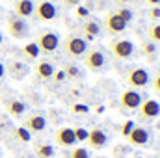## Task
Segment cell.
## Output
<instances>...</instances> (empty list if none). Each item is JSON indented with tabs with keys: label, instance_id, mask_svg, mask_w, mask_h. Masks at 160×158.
Here are the masks:
<instances>
[{
	"label": "cell",
	"instance_id": "cell-1",
	"mask_svg": "<svg viewBox=\"0 0 160 158\" xmlns=\"http://www.w3.org/2000/svg\"><path fill=\"white\" fill-rule=\"evenodd\" d=\"M82 58H84V65H86L89 71H93V73H101V71H104L106 65H108V58H106V54H104V50H102L101 47L88 48V52H86Z\"/></svg>",
	"mask_w": 160,
	"mask_h": 158
},
{
	"label": "cell",
	"instance_id": "cell-2",
	"mask_svg": "<svg viewBox=\"0 0 160 158\" xmlns=\"http://www.w3.org/2000/svg\"><path fill=\"white\" fill-rule=\"evenodd\" d=\"M88 48H89L88 41L82 36H77V34H69L65 37V41H63V52L69 58H82L88 52Z\"/></svg>",
	"mask_w": 160,
	"mask_h": 158
},
{
	"label": "cell",
	"instance_id": "cell-3",
	"mask_svg": "<svg viewBox=\"0 0 160 158\" xmlns=\"http://www.w3.org/2000/svg\"><path fill=\"white\" fill-rule=\"evenodd\" d=\"M6 24H8V34H9L11 37H15V39H26V37L30 36V26H28V22H26L24 19L17 17L13 11L8 15Z\"/></svg>",
	"mask_w": 160,
	"mask_h": 158
},
{
	"label": "cell",
	"instance_id": "cell-4",
	"mask_svg": "<svg viewBox=\"0 0 160 158\" xmlns=\"http://www.w3.org/2000/svg\"><path fill=\"white\" fill-rule=\"evenodd\" d=\"M36 43H38L41 52L50 54V52H54L60 47V36L56 32H50V30H41L38 34V41Z\"/></svg>",
	"mask_w": 160,
	"mask_h": 158
},
{
	"label": "cell",
	"instance_id": "cell-5",
	"mask_svg": "<svg viewBox=\"0 0 160 158\" xmlns=\"http://www.w3.org/2000/svg\"><path fill=\"white\" fill-rule=\"evenodd\" d=\"M160 116V102L155 99H145L138 106V119L140 121H153Z\"/></svg>",
	"mask_w": 160,
	"mask_h": 158
},
{
	"label": "cell",
	"instance_id": "cell-6",
	"mask_svg": "<svg viewBox=\"0 0 160 158\" xmlns=\"http://www.w3.org/2000/svg\"><path fill=\"white\" fill-rule=\"evenodd\" d=\"M56 15H58V9H56V6H54L52 2H48V0H39V2L34 6V15H32V17H36L41 22H48V21L56 19Z\"/></svg>",
	"mask_w": 160,
	"mask_h": 158
},
{
	"label": "cell",
	"instance_id": "cell-7",
	"mask_svg": "<svg viewBox=\"0 0 160 158\" xmlns=\"http://www.w3.org/2000/svg\"><path fill=\"white\" fill-rule=\"evenodd\" d=\"M110 52L118 60H128L134 54V43L130 39H116L110 45Z\"/></svg>",
	"mask_w": 160,
	"mask_h": 158
},
{
	"label": "cell",
	"instance_id": "cell-8",
	"mask_svg": "<svg viewBox=\"0 0 160 158\" xmlns=\"http://www.w3.org/2000/svg\"><path fill=\"white\" fill-rule=\"evenodd\" d=\"M149 80H151V77H149L147 69H143V67H134L127 73V84L132 89L134 87H145L149 84Z\"/></svg>",
	"mask_w": 160,
	"mask_h": 158
},
{
	"label": "cell",
	"instance_id": "cell-9",
	"mask_svg": "<svg viewBox=\"0 0 160 158\" xmlns=\"http://www.w3.org/2000/svg\"><path fill=\"white\" fill-rule=\"evenodd\" d=\"M142 101H143L142 93L136 91V89H125L119 97V102L125 110H138V106L142 104Z\"/></svg>",
	"mask_w": 160,
	"mask_h": 158
},
{
	"label": "cell",
	"instance_id": "cell-10",
	"mask_svg": "<svg viewBox=\"0 0 160 158\" xmlns=\"http://www.w3.org/2000/svg\"><path fill=\"white\" fill-rule=\"evenodd\" d=\"M104 28H106L108 34L116 36V34H121V32L127 30V22L114 11V13H108V15L104 17Z\"/></svg>",
	"mask_w": 160,
	"mask_h": 158
},
{
	"label": "cell",
	"instance_id": "cell-11",
	"mask_svg": "<svg viewBox=\"0 0 160 158\" xmlns=\"http://www.w3.org/2000/svg\"><path fill=\"white\" fill-rule=\"evenodd\" d=\"M127 141H128L130 145H134V147H143V145L149 143V130H147L145 126L136 125V126L132 128V132L127 136Z\"/></svg>",
	"mask_w": 160,
	"mask_h": 158
},
{
	"label": "cell",
	"instance_id": "cell-12",
	"mask_svg": "<svg viewBox=\"0 0 160 158\" xmlns=\"http://www.w3.org/2000/svg\"><path fill=\"white\" fill-rule=\"evenodd\" d=\"M86 141L91 149H102L108 143V136L102 128H91V130H88V140Z\"/></svg>",
	"mask_w": 160,
	"mask_h": 158
},
{
	"label": "cell",
	"instance_id": "cell-13",
	"mask_svg": "<svg viewBox=\"0 0 160 158\" xmlns=\"http://www.w3.org/2000/svg\"><path fill=\"white\" fill-rule=\"evenodd\" d=\"M54 138H56V143H58L60 147H73V145L77 143L75 130H73L71 126H62V128H58L56 134H54Z\"/></svg>",
	"mask_w": 160,
	"mask_h": 158
},
{
	"label": "cell",
	"instance_id": "cell-14",
	"mask_svg": "<svg viewBox=\"0 0 160 158\" xmlns=\"http://www.w3.org/2000/svg\"><path fill=\"white\" fill-rule=\"evenodd\" d=\"M8 73H9V77L15 80H22L28 77V73H30V67L24 63V62H17V60H11V62H8Z\"/></svg>",
	"mask_w": 160,
	"mask_h": 158
},
{
	"label": "cell",
	"instance_id": "cell-15",
	"mask_svg": "<svg viewBox=\"0 0 160 158\" xmlns=\"http://www.w3.org/2000/svg\"><path fill=\"white\" fill-rule=\"evenodd\" d=\"M22 126L24 128H28L32 134L36 132H43L45 128H47V119L39 116V114H32V116H28V117L24 119V123H22Z\"/></svg>",
	"mask_w": 160,
	"mask_h": 158
},
{
	"label": "cell",
	"instance_id": "cell-16",
	"mask_svg": "<svg viewBox=\"0 0 160 158\" xmlns=\"http://www.w3.org/2000/svg\"><path fill=\"white\" fill-rule=\"evenodd\" d=\"M34 0H17L15 2V7H13V13L21 19H28L34 15Z\"/></svg>",
	"mask_w": 160,
	"mask_h": 158
},
{
	"label": "cell",
	"instance_id": "cell-17",
	"mask_svg": "<svg viewBox=\"0 0 160 158\" xmlns=\"http://www.w3.org/2000/svg\"><path fill=\"white\" fill-rule=\"evenodd\" d=\"M34 71H36V77L41 80H48L52 78V75H54V65L48 62V60H39V62H36V67H34Z\"/></svg>",
	"mask_w": 160,
	"mask_h": 158
},
{
	"label": "cell",
	"instance_id": "cell-18",
	"mask_svg": "<svg viewBox=\"0 0 160 158\" xmlns=\"http://www.w3.org/2000/svg\"><path fill=\"white\" fill-rule=\"evenodd\" d=\"M6 112L9 116H13V117H21L26 112V104L22 101H19V99H9L6 102Z\"/></svg>",
	"mask_w": 160,
	"mask_h": 158
},
{
	"label": "cell",
	"instance_id": "cell-19",
	"mask_svg": "<svg viewBox=\"0 0 160 158\" xmlns=\"http://www.w3.org/2000/svg\"><path fill=\"white\" fill-rule=\"evenodd\" d=\"M97 36H101V26H99V22H95L93 19H89V21H86L84 22V39L88 41H93Z\"/></svg>",
	"mask_w": 160,
	"mask_h": 158
},
{
	"label": "cell",
	"instance_id": "cell-20",
	"mask_svg": "<svg viewBox=\"0 0 160 158\" xmlns=\"http://www.w3.org/2000/svg\"><path fill=\"white\" fill-rule=\"evenodd\" d=\"M39 54H41V50H39V47H38L36 41L26 43V45L22 47V56H24L26 62H36V60L39 58Z\"/></svg>",
	"mask_w": 160,
	"mask_h": 158
},
{
	"label": "cell",
	"instance_id": "cell-21",
	"mask_svg": "<svg viewBox=\"0 0 160 158\" xmlns=\"http://www.w3.org/2000/svg\"><path fill=\"white\" fill-rule=\"evenodd\" d=\"M13 138H15L17 141H21V143H28V141L32 140V132L21 125V126L13 128Z\"/></svg>",
	"mask_w": 160,
	"mask_h": 158
},
{
	"label": "cell",
	"instance_id": "cell-22",
	"mask_svg": "<svg viewBox=\"0 0 160 158\" xmlns=\"http://www.w3.org/2000/svg\"><path fill=\"white\" fill-rule=\"evenodd\" d=\"M36 156L38 158H52L54 156V147L50 143H39L36 147Z\"/></svg>",
	"mask_w": 160,
	"mask_h": 158
},
{
	"label": "cell",
	"instance_id": "cell-23",
	"mask_svg": "<svg viewBox=\"0 0 160 158\" xmlns=\"http://www.w3.org/2000/svg\"><path fill=\"white\" fill-rule=\"evenodd\" d=\"M63 73H65V78H71V80L80 78V69L75 63H67L65 69H63Z\"/></svg>",
	"mask_w": 160,
	"mask_h": 158
},
{
	"label": "cell",
	"instance_id": "cell-24",
	"mask_svg": "<svg viewBox=\"0 0 160 158\" xmlns=\"http://www.w3.org/2000/svg\"><path fill=\"white\" fill-rule=\"evenodd\" d=\"M147 36H149V39L153 43H160V22H155L153 26H149Z\"/></svg>",
	"mask_w": 160,
	"mask_h": 158
},
{
	"label": "cell",
	"instance_id": "cell-25",
	"mask_svg": "<svg viewBox=\"0 0 160 158\" xmlns=\"http://www.w3.org/2000/svg\"><path fill=\"white\" fill-rule=\"evenodd\" d=\"M142 52H143L145 56H153V54L157 52V43H153L151 39H145L142 43Z\"/></svg>",
	"mask_w": 160,
	"mask_h": 158
},
{
	"label": "cell",
	"instance_id": "cell-26",
	"mask_svg": "<svg viewBox=\"0 0 160 158\" xmlns=\"http://www.w3.org/2000/svg\"><path fill=\"white\" fill-rule=\"evenodd\" d=\"M136 126V123L134 121H130V119H127L125 123H121V126H119V134L123 136V138H127L130 132H132V128Z\"/></svg>",
	"mask_w": 160,
	"mask_h": 158
},
{
	"label": "cell",
	"instance_id": "cell-27",
	"mask_svg": "<svg viewBox=\"0 0 160 158\" xmlns=\"http://www.w3.org/2000/svg\"><path fill=\"white\" fill-rule=\"evenodd\" d=\"M69 158H89V151L86 147H75L69 153Z\"/></svg>",
	"mask_w": 160,
	"mask_h": 158
},
{
	"label": "cell",
	"instance_id": "cell-28",
	"mask_svg": "<svg viewBox=\"0 0 160 158\" xmlns=\"http://www.w3.org/2000/svg\"><path fill=\"white\" fill-rule=\"evenodd\" d=\"M116 13L119 15V17L123 19V21H125V22H127V24H128L132 19H134V13H132V9H128V7H119Z\"/></svg>",
	"mask_w": 160,
	"mask_h": 158
},
{
	"label": "cell",
	"instance_id": "cell-29",
	"mask_svg": "<svg viewBox=\"0 0 160 158\" xmlns=\"http://www.w3.org/2000/svg\"><path fill=\"white\" fill-rule=\"evenodd\" d=\"M75 130V138H77V141H86L88 140V128H84V126H77V128H73Z\"/></svg>",
	"mask_w": 160,
	"mask_h": 158
},
{
	"label": "cell",
	"instance_id": "cell-30",
	"mask_svg": "<svg viewBox=\"0 0 160 158\" xmlns=\"http://www.w3.org/2000/svg\"><path fill=\"white\" fill-rule=\"evenodd\" d=\"M71 112H73V114H88V112H89V106L84 104V102H75V104L71 106Z\"/></svg>",
	"mask_w": 160,
	"mask_h": 158
},
{
	"label": "cell",
	"instance_id": "cell-31",
	"mask_svg": "<svg viewBox=\"0 0 160 158\" xmlns=\"http://www.w3.org/2000/svg\"><path fill=\"white\" fill-rule=\"evenodd\" d=\"M75 13H77L78 17H82V19H88V17H89V9H88L86 6H80V4L75 7Z\"/></svg>",
	"mask_w": 160,
	"mask_h": 158
},
{
	"label": "cell",
	"instance_id": "cell-32",
	"mask_svg": "<svg viewBox=\"0 0 160 158\" xmlns=\"http://www.w3.org/2000/svg\"><path fill=\"white\" fill-rule=\"evenodd\" d=\"M149 17H151L153 21H158L160 19V6H151V9H149Z\"/></svg>",
	"mask_w": 160,
	"mask_h": 158
},
{
	"label": "cell",
	"instance_id": "cell-33",
	"mask_svg": "<svg viewBox=\"0 0 160 158\" xmlns=\"http://www.w3.org/2000/svg\"><path fill=\"white\" fill-rule=\"evenodd\" d=\"M52 80H54L56 84L63 82V80H65V73H63V69H60V71H54V75H52Z\"/></svg>",
	"mask_w": 160,
	"mask_h": 158
},
{
	"label": "cell",
	"instance_id": "cell-34",
	"mask_svg": "<svg viewBox=\"0 0 160 158\" xmlns=\"http://www.w3.org/2000/svg\"><path fill=\"white\" fill-rule=\"evenodd\" d=\"M151 86H153V91L155 93H160V73L155 75V78L151 80Z\"/></svg>",
	"mask_w": 160,
	"mask_h": 158
},
{
	"label": "cell",
	"instance_id": "cell-35",
	"mask_svg": "<svg viewBox=\"0 0 160 158\" xmlns=\"http://www.w3.org/2000/svg\"><path fill=\"white\" fill-rule=\"evenodd\" d=\"M80 4V0H65V6H69V7H77Z\"/></svg>",
	"mask_w": 160,
	"mask_h": 158
},
{
	"label": "cell",
	"instance_id": "cell-36",
	"mask_svg": "<svg viewBox=\"0 0 160 158\" xmlns=\"http://www.w3.org/2000/svg\"><path fill=\"white\" fill-rule=\"evenodd\" d=\"M4 77H6V67H4V63L0 62V80L4 78Z\"/></svg>",
	"mask_w": 160,
	"mask_h": 158
},
{
	"label": "cell",
	"instance_id": "cell-37",
	"mask_svg": "<svg viewBox=\"0 0 160 158\" xmlns=\"http://www.w3.org/2000/svg\"><path fill=\"white\" fill-rule=\"evenodd\" d=\"M147 4H151V6H160V0H145Z\"/></svg>",
	"mask_w": 160,
	"mask_h": 158
},
{
	"label": "cell",
	"instance_id": "cell-38",
	"mask_svg": "<svg viewBox=\"0 0 160 158\" xmlns=\"http://www.w3.org/2000/svg\"><path fill=\"white\" fill-rule=\"evenodd\" d=\"M116 2H119V4H127V2H130V0H116Z\"/></svg>",
	"mask_w": 160,
	"mask_h": 158
},
{
	"label": "cell",
	"instance_id": "cell-39",
	"mask_svg": "<svg viewBox=\"0 0 160 158\" xmlns=\"http://www.w3.org/2000/svg\"><path fill=\"white\" fill-rule=\"evenodd\" d=\"M2 41H4V36H2V32H0V45H2Z\"/></svg>",
	"mask_w": 160,
	"mask_h": 158
},
{
	"label": "cell",
	"instance_id": "cell-40",
	"mask_svg": "<svg viewBox=\"0 0 160 158\" xmlns=\"http://www.w3.org/2000/svg\"><path fill=\"white\" fill-rule=\"evenodd\" d=\"M157 158H160V155H158V156H157Z\"/></svg>",
	"mask_w": 160,
	"mask_h": 158
},
{
	"label": "cell",
	"instance_id": "cell-41",
	"mask_svg": "<svg viewBox=\"0 0 160 158\" xmlns=\"http://www.w3.org/2000/svg\"><path fill=\"white\" fill-rule=\"evenodd\" d=\"M0 153H2V149H0Z\"/></svg>",
	"mask_w": 160,
	"mask_h": 158
}]
</instances>
